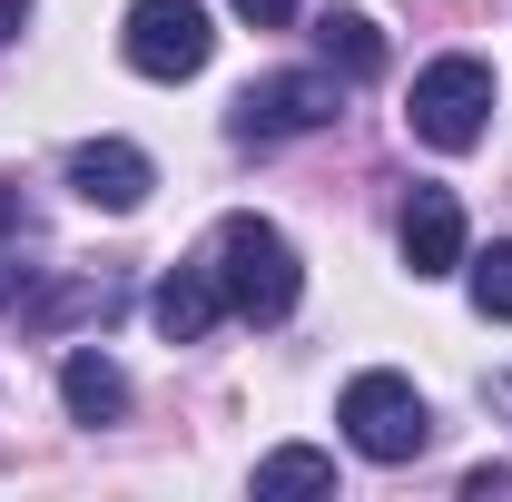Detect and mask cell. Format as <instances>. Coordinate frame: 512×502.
Returning <instances> with one entry per match:
<instances>
[{"label": "cell", "instance_id": "obj_10", "mask_svg": "<svg viewBox=\"0 0 512 502\" xmlns=\"http://www.w3.org/2000/svg\"><path fill=\"white\" fill-rule=\"evenodd\" d=\"M60 404H69V424H119L128 414V375L99 355V345H79L60 365Z\"/></svg>", "mask_w": 512, "mask_h": 502}, {"label": "cell", "instance_id": "obj_2", "mask_svg": "<svg viewBox=\"0 0 512 502\" xmlns=\"http://www.w3.org/2000/svg\"><path fill=\"white\" fill-rule=\"evenodd\" d=\"M404 128L424 138V148H483V128H493V60H473V50H453V60H424L414 69V99H404Z\"/></svg>", "mask_w": 512, "mask_h": 502}, {"label": "cell", "instance_id": "obj_13", "mask_svg": "<svg viewBox=\"0 0 512 502\" xmlns=\"http://www.w3.org/2000/svg\"><path fill=\"white\" fill-rule=\"evenodd\" d=\"M463 266H473V306L493 315V325H512V237L483 247V256H463Z\"/></svg>", "mask_w": 512, "mask_h": 502}, {"label": "cell", "instance_id": "obj_4", "mask_svg": "<svg viewBox=\"0 0 512 502\" xmlns=\"http://www.w3.org/2000/svg\"><path fill=\"white\" fill-rule=\"evenodd\" d=\"M119 50H128L138 79H197L207 50H217V30H207V10H197V0H128Z\"/></svg>", "mask_w": 512, "mask_h": 502}, {"label": "cell", "instance_id": "obj_7", "mask_svg": "<svg viewBox=\"0 0 512 502\" xmlns=\"http://www.w3.org/2000/svg\"><path fill=\"white\" fill-rule=\"evenodd\" d=\"M394 237H404V266L414 276H453L463 266V207H453V188H414Z\"/></svg>", "mask_w": 512, "mask_h": 502}, {"label": "cell", "instance_id": "obj_12", "mask_svg": "<svg viewBox=\"0 0 512 502\" xmlns=\"http://www.w3.org/2000/svg\"><path fill=\"white\" fill-rule=\"evenodd\" d=\"M325 69H335V79H375L384 69V30L375 20H365V10H325Z\"/></svg>", "mask_w": 512, "mask_h": 502}, {"label": "cell", "instance_id": "obj_6", "mask_svg": "<svg viewBox=\"0 0 512 502\" xmlns=\"http://www.w3.org/2000/svg\"><path fill=\"white\" fill-rule=\"evenodd\" d=\"M69 188H79V207L128 217V207H148L158 168H148V148H128V138H79V148H69Z\"/></svg>", "mask_w": 512, "mask_h": 502}, {"label": "cell", "instance_id": "obj_15", "mask_svg": "<svg viewBox=\"0 0 512 502\" xmlns=\"http://www.w3.org/2000/svg\"><path fill=\"white\" fill-rule=\"evenodd\" d=\"M30 20V0H0V50H10V30Z\"/></svg>", "mask_w": 512, "mask_h": 502}, {"label": "cell", "instance_id": "obj_5", "mask_svg": "<svg viewBox=\"0 0 512 502\" xmlns=\"http://www.w3.org/2000/svg\"><path fill=\"white\" fill-rule=\"evenodd\" d=\"M335 119V69H276V79H247L237 89V138L247 148H276V138H306V128Z\"/></svg>", "mask_w": 512, "mask_h": 502}, {"label": "cell", "instance_id": "obj_14", "mask_svg": "<svg viewBox=\"0 0 512 502\" xmlns=\"http://www.w3.org/2000/svg\"><path fill=\"white\" fill-rule=\"evenodd\" d=\"M237 20H256V30H286V20H296V0H237Z\"/></svg>", "mask_w": 512, "mask_h": 502}, {"label": "cell", "instance_id": "obj_8", "mask_svg": "<svg viewBox=\"0 0 512 502\" xmlns=\"http://www.w3.org/2000/svg\"><path fill=\"white\" fill-rule=\"evenodd\" d=\"M148 315H158V335H168V345H207V325L227 315L217 266H168V276H158V296H148Z\"/></svg>", "mask_w": 512, "mask_h": 502}, {"label": "cell", "instance_id": "obj_1", "mask_svg": "<svg viewBox=\"0 0 512 502\" xmlns=\"http://www.w3.org/2000/svg\"><path fill=\"white\" fill-rule=\"evenodd\" d=\"M207 266H217L227 315H247V325H286L296 296H306V266L286 247V227H266V217H227L217 247H207Z\"/></svg>", "mask_w": 512, "mask_h": 502}, {"label": "cell", "instance_id": "obj_11", "mask_svg": "<svg viewBox=\"0 0 512 502\" xmlns=\"http://www.w3.org/2000/svg\"><path fill=\"white\" fill-rule=\"evenodd\" d=\"M276 493H335V453H316V443L256 453V502H276Z\"/></svg>", "mask_w": 512, "mask_h": 502}, {"label": "cell", "instance_id": "obj_9", "mask_svg": "<svg viewBox=\"0 0 512 502\" xmlns=\"http://www.w3.org/2000/svg\"><path fill=\"white\" fill-rule=\"evenodd\" d=\"M10 315H20L30 335H60V325H79V315H109V276H89V266H79V276H50V286L30 276Z\"/></svg>", "mask_w": 512, "mask_h": 502}, {"label": "cell", "instance_id": "obj_3", "mask_svg": "<svg viewBox=\"0 0 512 502\" xmlns=\"http://www.w3.org/2000/svg\"><path fill=\"white\" fill-rule=\"evenodd\" d=\"M335 424H345V443H355L365 463H414V453L434 443V414H424V394L404 375H355L335 394Z\"/></svg>", "mask_w": 512, "mask_h": 502}]
</instances>
